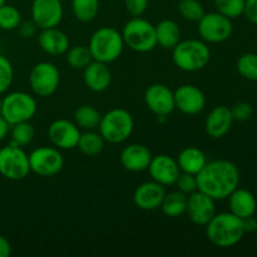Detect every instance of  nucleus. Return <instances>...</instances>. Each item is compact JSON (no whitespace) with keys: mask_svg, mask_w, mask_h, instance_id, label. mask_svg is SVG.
Returning <instances> with one entry per match:
<instances>
[{"mask_svg":"<svg viewBox=\"0 0 257 257\" xmlns=\"http://www.w3.org/2000/svg\"><path fill=\"white\" fill-rule=\"evenodd\" d=\"M197 178V190L215 201L227 198L240 183V172L235 163L227 160L207 162Z\"/></svg>","mask_w":257,"mask_h":257,"instance_id":"nucleus-1","label":"nucleus"},{"mask_svg":"<svg viewBox=\"0 0 257 257\" xmlns=\"http://www.w3.org/2000/svg\"><path fill=\"white\" fill-rule=\"evenodd\" d=\"M245 233L242 218L231 212L216 213L206 225L208 240L217 247L227 248L237 245Z\"/></svg>","mask_w":257,"mask_h":257,"instance_id":"nucleus-2","label":"nucleus"},{"mask_svg":"<svg viewBox=\"0 0 257 257\" xmlns=\"http://www.w3.org/2000/svg\"><path fill=\"white\" fill-rule=\"evenodd\" d=\"M210 59L211 50L203 40H182L172 49L173 63L183 72H198L207 67Z\"/></svg>","mask_w":257,"mask_h":257,"instance_id":"nucleus-3","label":"nucleus"},{"mask_svg":"<svg viewBox=\"0 0 257 257\" xmlns=\"http://www.w3.org/2000/svg\"><path fill=\"white\" fill-rule=\"evenodd\" d=\"M88 48L92 53L93 60L109 64L117 60L123 52L124 42L122 33L110 27L99 28L90 37Z\"/></svg>","mask_w":257,"mask_h":257,"instance_id":"nucleus-4","label":"nucleus"},{"mask_svg":"<svg viewBox=\"0 0 257 257\" xmlns=\"http://www.w3.org/2000/svg\"><path fill=\"white\" fill-rule=\"evenodd\" d=\"M135 128L132 114L123 108H114L102 115L98 132L108 143L118 145L131 137Z\"/></svg>","mask_w":257,"mask_h":257,"instance_id":"nucleus-5","label":"nucleus"},{"mask_svg":"<svg viewBox=\"0 0 257 257\" xmlns=\"http://www.w3.org/2000/svg\"><path fill=\"white\" fill-rule=\"evenodd\" d=\"M124 45L137 53H148L157 47L155 25L143 18H132L122 30Z\"/></svg>","mask_w":257,"mask_h":257,"instance_id":"nucleus-6","label":"nucleus"},{"mask_svg":"<svg viewBox=\"0 0 257 257\" xmlns=\"http://www.w3.org/2000/svg\"><path fill=\"white\" fill-rule=\"evenodd\" d=\"M38 109L34 97L25 92H10L2 98V112L0 115L10 125L19 122L30 120Z\"/></svg>","mask_w":257,"mask_h":257,"instance_id":"nucleus-7","label":"nucleus"},{"mask_svg":"<svg viewBox=\"0 0 257 257\" xmlns=\"http://www.w3.org/2000/svg\"><path fill=\"white\" fill-rule=\"evenodd\" d=\"M30 173L29 156L23 147L10 143L0 148V175L10 181H22Z\"/></svg>","mask_w":257,"mask_h":257,"instance_id":"nucleus-8","label":"nucleus"},{"mask_svg":"<svg viewBox=\"0 0 257 257\" xmlns=\"http://www.w3.org/2000/svg\"><path fill=\"white\" fill-rule=\"evenodd\" d=\"M60 83L59 69L50 62H40L32 68L29 84L39 97H50L57 92Z\"/></svg>","mask_w":257,"mask_h":257,"instance_id":"nucleus-9","label":"nucleus"},{"mask_svg":"<svg viewBox=\"0 0 257 257\" xmlns=\"http://www.w3.org/2000/svg\"><path fill=\"white\" fill-rule=\"evenodd\" d=\"M30 172L42 177L58 175L64 167V158L57 147H38L29 155Z\"/></svg>","mask_w":257,"mask_h":257,"instance_id":"nucleus-10","label":"nucleus"},{"mask_svg":"<svg viewBox=\"0 0 257 257\" xmlns=\"http://www.w3.org/2000/svg\"><path fill=\"white\" fill-rule=\"evenodd\" d=\"M232 22L218 12L207 13L198 22V34L206 43H222L232 34Z\"/></svg>","mask_w":257,"mask_h":257,"instance_id":"nucleus-11","label":"nucleus"},{"mask_svg":"<svg viewBox=\"0 0 257 257\" xmlns=\"http://www.w3.org/2000/svg\"><path fill=\"white\" fill-rule=\"evenodd\" d=\"M63 14L62 0H33L32 20L39 29L58 27Z\"/></svg>","mask_w":257,"mask_h":257,"instance_id":"nucleus-12","label":"nucleus"},{"mask_svg":"<svg viewBox=\"0 0 257 257\" xmlns=\"http://www.w3.org/2000/svg\"><path fill=\"white\" fill-rule=\"evenodd\" d=\"M186 213L192 223L206 226L216 215L215 200L201 191H195L187 196Z\"/></svg>","mask_w":257,"mask_h":257,"instance_id":"nucleus-13","label":"nucleus"},{"mask_svg":"<svg viewBox=\"0 0 257 257\" xmlns=\"http://www.w3.org/2000/svg\"><path fill=\"white\" fill-rule=\"evenodd\" d=\"M48 137L58 150H74L80 137L79 127L68 119H57L48 127Z\"/></svg>","mask_w":257,"mask_h":257,"instance_id":"nucleus-14","label":"nucleus"},{"mask_svg":"<svg viewBox=\"0 0 257 257\" xmlns=\"http://www.w3.org/2000/svg\"><path fill=\"white\" fill-rule=\"evenodd\" d=\"M145 102L148 109L156 115H170L175 110V95L165 84L156 83L146 89Z\"/></svg>","mask_w":257,"mask_h":257,"instance_id":"nucleus-15","label":"nucleus"},{"mask_svg":"<svg viewBox=\"0 0 257 257\" xmlns=\"http://www.w3.org/2000/svg\"><path fill=\"white\" fill-rule=\"evenodd\" d=\"M175 104L178 110L187 115H195L206 107V97L202 90L192 84H183L173 92Z\"/></svg>","mask_w":257,"mask_h":257,"instance_id":"nucleus-16","label":"nucleus"},{"mask_svg":"<svg viewBox=\"0 0 257 257\" xmlns=\"http://www.w3.org/2000/svg\"><path fill=\"white\" fill-rule=\"evenodd\" d=\"M148 171L152 180L165 187L175 185L181 173L177 161L168 155H157L155 157L152 156Z\"/></svg>","mask_w":257,"mask_h":257,"instance_id":"nucleus-17","label":"nucleus"},{"mask_svg":"<svg viewBox=\"0 0 257 257\" xmlns=\"http://www.w3.org/2000/svg\"><path fill=\"white\" fill-rule=\"evenodd\" d=\"M166 191L165 186L160 185L156 181H148L136 188L133 193V202L136 207L143 211H153L161 207Z\"/></svg>","mask_w":257,"mask_h":257,"instance_id":"nucleus-18","label":"nucleus"},{"mask_svg":"<svg viewBox=\"0 0 257 257\" xmlns=\"http://www.w3.org/2000/svg\"><path fill=\"white\" fill-rule=\"evenodd\" d=\"M83 80L88 89L93 92H104L109 88L112 82V73L105 63L92 60L83 69Z\"/></svg>","mask_w":257,"mask_h":257,"instance_id":"nucleus-19","label":"nucleus"},{"mask_svg":"<svg viewBox=\"0 0 257 257\" xmlns=\"http://www.w3.org/2000/svg\"><path fill=\"white\" fill-rule=\"evenodd\" d=\"M233 117L231 113V108L226 105H217L208 113L205 120L206 133L211 138H222L230 131L232 125Z\"/></svg>","mask_w":257,"mask_h":257,"instance_id":"nucleus-20","label":"nucleus"},{"mask_svg":"<svg viewBox=\"0 0 257 257\" xmlns=\"http://www.w3.org/2000/svg\"><path fill=\"white\" fill-rule=\"evenodd\" d=\"M152 155L146 146L130 145L120 153V163L130 172H143L150 167Z\"/></svg>","mask_w":257,"mask_h":257,"instance_id":"nucleus-21","label":"nucleus"},{"mask_svg":"<svg viewBox=\"0 0 257 257\" xmlns=\"http://www.w3.org/2000/svg\"><path fill=\"white\" fill-rule=\"evenodd\" d=\"M38 43L47 54L62 55L69 49V39L63 30L57 27L42 29L38 35Z\"/></svg>","mask_w":257,"mask_h":257,"instance_id":"nucleus-22","label":"nucleus"},{"mask_svg":"<svg viewBox=\"0 0 257 257\" xmlns=\"http://www.w3.org/2000/svg\"><path fill=\"white\" fill-rule=\"evenodd\" d=\"M228 207L230 212L240 218H246L253 216L256 212L257 202L252 192L245 188H236L228 196Z\"/></svg>","mask_w":257,"mask_h":257,"instance_id":"nucleus-23","label":"nucleus"},{"mask_svg":"<svg viewBox=\"0 0 257 257\" xmlns=\"http://www.w3.org/2000/svg\"><path fill=\"white\" fill-rule=\"evenodd\" d=\"M176 161H177L181 172L191 173L195 176L200 173L207 163L205 153L197 147H186L185 150L181 151Z\"/></svg>","mask_w":257,"mask_h":257,"instance_id":"nucleus-24","label":"nucleus"},{"mask_svg":"<svg viewBox=\"0 0 257 257\" xmlns=\"http://www.w3.org/2000/svg\"><path fill=\"white\" fill-rule=\"evenodd\" d=\"M155 30L157 45H160L163 49L172 50L181 42L180 27L173 20H162L157 25H155Z\"/></svg>","mask_w":257,"mask_h":257,"instance_id":"nucleus-25","label":"nucleus"},{"mask_svg":"<svg viewBox=\"0 0 257 257\" xmlns=\"http://www.w3.org/2000/svg\"><path fill=\"white\" fill-rule=\"evenodd\" d=\"M187 207V195L181 191L166 193L162 203H161V210L167 217H178V216L186 213Z\"/></svg>","mask_w":257,"mask_h":257,"instance_id":"nucleus-26","label":"nucleus"},{"mask_svg":"<svg viewBox=\"0 0 257 257\" xmlns=\"http://www.w3.org/2000/svg\"><path fill=\"white\" fill-rule=\"evenodd\" d=\"M105 141L100 136L99 132H94L92 131H85L84 133H80L79 141H78L77 147L79 148L80 152L85 156H97L104 148Z\"/></svg>","mask_w":257,"mask_h":257,"instance_id":"nucleus-27","label":"nucleus"},{"mask_svg":"<svg viewBox=\"0 0 257 257\" xmlns=\"http://www.w3.org/2000/svg\"><path fill=\"white\" fill-rule=\"evenodd\" d=\"M100 113L92 105H80L74 112V123L79 128L85 131H92L98 128L100 122Z\"/></svg>","mask_w":257,"mask_h":257,"instance_id":"nucleus-28","label":"nucleus"},{"mask_svg":"<svg viewBox=\"0 0 257 257\" xmlns=\"http://www.w3.org/2000/svg\"><path fill=\"white\" fill-rule=\"evenodd\" d=\"M9 132L10 137H12V145L18 146V147H25V146L30 145L35 136L34 125L30 123V120L10 125Z\"/></svg>","mask_w":257,"mask_h":257,"instance_id":"nucleus-29","label":"nucleus"},{"mask_svg":"<svg viewBox=\"0 0 257 257\" xmlns=\"http://www.w3.org/2000/svg\"><path fill=\"white\" fill-rule=\"evenodd\" d=\"M99 0H72V12L75 19L82 23H89L97 17Z\"/></svg>","mask_w":257,"mask_h":257,"instance_id":"nucleus-30","label":"nucleus"},{"mask_svg":"<svg viewBox=\"0 0 257 257\" xmlns=\"http://www.w3.org/2000/svg\"><path fill=\"white\" fill-rule=\"evenodd\" d=\"M67 63L73 69H84L88 64L93 60L92 53L89 48L85 45H75L67 50Z\"/></svg>","mask_w":257,"mask_h":257,"instance_id":"nucleus-31","label":"nucleus"},{"mask_svg":"<svg viewBox=\"0 0 257 257\" xmlns=\"http://www.w3.org/2000/svg\"><path fill=\"white\" fill-rule=\"evenodd\" d=\"M178 13L185 20L198 23L205 15V9L198 0H178Z\"/></svg>","mask_w":257,"mask_h":257,"instance_id":"nucleus-32","label":"nucleus"},{"mask_svg":"<svg viewBox=\"0 0 257 257\" xmlns=\"http://www.w3.org/2000/svg\"><path fill=\"white\" fill-rule=\"evenodd\" d=\"M20 23H22V14H20V12L17 8L8 4L0 7V29H18Z\"/></svg>","mask_w":257,"mask_h":257,"instance_id":"nucleus-33","label":"nucleus"},{"mask_svg":"<svg viewBox=\"0 0 257 257\" xmlns=\"http://www.w3.org/2000/svg\"><path fill=\"white\" fill-rule=\"evenodd\" d=\"M237 72L242 78L257 80V54L245 53L237 60Z\"/></svg>","mask_w":257,"mask_h":257,"instance_id":"nucleus-34","label":"nucleus"},{"mask_svg":"<svg viewBox=\"0 0 257 257\" xmlns=\"http://www.w3.org/2000/svg\"><path fill=\"white\" fill-rule=\"evenodd\" d=\"M213 2H215L216 10L230 19H236L243 14L245 0H213Z\"/></svg>","mask_w":257,"mask_h":257,"instance_id":"nucleus-35","label":"nucleus"},{"mask_svg":"<svg viewBox=\"0 0 257 257\" xmlns=\"http://www.w3.org/2000/svg\"><path fill=\"white\" fill-rule=\"evenodd\" d=\"M14 79V69L7 57L0 54V95L7 92Z\"/></svg>","mask_w":257,"mask_h":257,"instance_id":"nucleus-36","label":"nucleus"},{"mask_svg":"<svg viewBox=\"0 0 257 257\" xmlns=\"http://www.w3.org/2000/svg\"><path fill=\"white\" fill-rule=\"evenodd\" d=\"M175 185L177 186L178 191L188 196L190 193L197 191V178H196L195 175H191V173L181 172L177 180H176Z\"/></svg>","mask_w":257,"mask_h":257,"instance_id":"nucleus-37","label":"nucleus"},{"mask_svg":"<svg viewBox=\"0 0 257 257\" xmlns=\"http://www.w3.org/2000/svg\"><path fill=\"white\" fill-rule=\"evenodd\" d=\"M231 113H232L233 120H238V122H245V120L250 119L252 115L253 109L252 105L247 102H238L231 108Z\"/></svg>","mask_w":257,"mask_h":257,"instance_id":"nucleus-38","label":"nucleus"},{"mask_svg":"<svg viewBox=\"0 0 257 257\" xmlns=\"http://www.w3.org/2000/svg\"><path fill=\"white\" fill-rule=\"evenodd\" d=\"M150 0H124V7L128 14L132 18L141 17L145 14Z\"/></svg>","mask_w":257,"mask_h":257,"instance_id":"nucleus-39","label":"nucleus"},{"mask_svg":"<svg viewBox=\"0 0 257 257\" xmlns=\"http://www.w3.org/2000/svg\"><path fill=\"white\" fill-rule=\"evenodd\" d=\"M18 29H19L20 37L24 38V39H28V38H32L37 34L38 27H37V24L33 22V20H30V22L20 23L19 27H18Z\"/></svg>","mask_w":257,"mask_h":257,"instance_id":"nucleus-40","label":"nucleus"},{"mask_svg":"<svg viewBox=\"0 0 257 257\" xmlns=\"http://www.w3.org/2000/svg\"><path fill=\"white\" fill-rule=\"evenodd\" d=\"M243 14L248 22L257 24V0H245Z\"/></svg>","mask_w":257,"mask_h":257,"instance_id":"nucleus-41","label":"nucleus"},{"mask_svg":"<svg viewBox=\"0 0 257 257\" xmlns=\"http://www.w3.org/2000/svg\"><path fill=\"white\" fill-rule=\"evenodd\" d=\"M12 253V245L9 241L0 235V257H9Z\"/></svg>","mask_w":257,"mask_h":257,"instance_id":"nucleus-42","label":"nucleus"},{"mask_svg":"<svg viewBox=\"0 0 257 257\" xmlns=\"http://www.w3.org/2000/svg\"><path fill=\"white\" fill-rule=\"evenodd\" d=\"M243 228H245V232H255L257 231V220L253 216L250 217L243 218Z\"/></svg>","mask_w":257,"mask_h":257,"instance_id":"nucleus-43","label":"nucleus"},{"mask_svg":"<svg viewBox=\"0 0 257 257\" xmlns=\"http://www.w3.org/2000/svg\"><path fill=\"white\" fill-rule=\"evenodd\" d=\"M9 131L10 124L0 115V142H3L7 138V136L9 135Z\"/></svg>","mask_w":257,"mask_h":257,"instance_id":"nucleus-44","label":"nucleus"},{"mask_svg":"<svg viewBox=\"0 0 257 257\" xmlns=\"http://www.w3.org/2000/svg\"><path fill=\"white\" fill-rule=\"evenodd\" d=\"M5 4V0H0V7H2V5H4Z\"/></svg>","mask_w":257,"mask_h":257,"instance_id":"nucleus-45","label":"nucleus"},{"mask_svg":"<svg viewBox=\"0 0 257 257\" xmlns=\"http://www.w3.org/2000/svg\"><path fill=\"white\" fill-rule=\"evenodd\" d=\"M0 112H2V98H0Z\"/></svg>","mask_w":257,"mask_h":257,"instance_id":"nucleus-46","label":"nucleus"}]
</instances>
